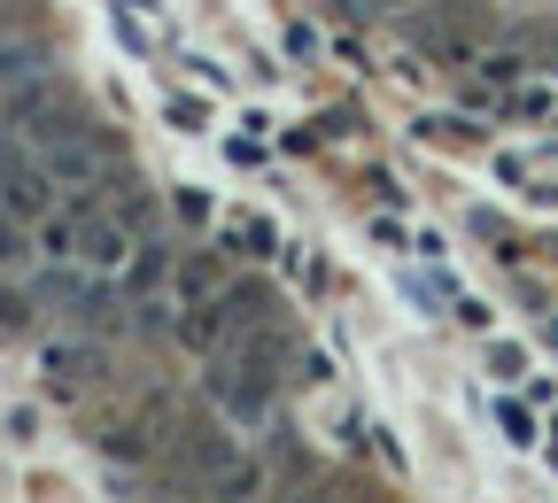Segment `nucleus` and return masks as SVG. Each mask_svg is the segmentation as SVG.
Listing matches in <instances>:
<instances>
[{
  "instance_id": "1",
  "label": "nucleus",
  "mask_w": 558,
  "mask_h": 503,
  "mask_svg": "<svg viewBox=\"0 0 558 503\" xmlns=\"http://www.w3.org/2000/svg\"><path fill=\"white\" fill-rule=\"evenodd\" d=\"M209 395H218V410H226L233 426H248V434H256V426H271V380H256L241 356H226V365L209 372Z\"/></svg>"
},
{
  "instance_id": "2",
  "label": "nucleus",
  "mask_w": 558,
  "mask_h": 503,
  "mask_svg": "<svg viewBox=\"0 0 558 503\" xmlns=\"http://www.w3.org/2000/svg\"><path fill=\"white\" fill-rule=\"evenodd\" d=\"M39 372H47L54 388H101V380H109V356H101V341L54 333V341L39 348Z\"/></svg>"
},
{
  "instance_id": "3",
  "label": "nucleus",
  "mask_w": 558,
  "mask_h": 503,
  "mask_svg": "<svg viewBox=\"0 0 558 503\" xmlns=\"http://www.w3.org/2000/svg\"><path fill=\"white\" fill-rule=\"evenodd\" d=\"M0 209H9V218H24V225H39L47 209H54V171H47L39 156H24L9 179H0Z\"/></svg>"
},
{
  "instance_id": "4",
  "label": "nucleus",
  "mask_w": 558,
  "mask_h": 503,
  "mask_svg": "<svg viewBox=\"0 0 558 503\" xmlns=\"http://www.w3.org/2000/svg\"><path fill=\"white\" fill-rule=\"evenodd\" d=\"M78 256H86V271H101V279H124V271H132V256H140V233H132L124 218H94Z\"/></svg>"
},
{
  "instance_id": "5",
  "label": "nucleus",
  "mask_w": 558,
  "mask_h": 503,
  "mask_svg": "<svg viewBox=\"0 0 558 503\" xmlns=\"http://www.w3.org/2000/svg\"><path fill=\"white\" fill-rule=\"evenodd\" d=\"M256 495H264V465H256L248 450L218 457V465H209V480H202V503H256Z\"/></svg>"
},
{
  "instance_id": "6",
  "label": "nucleus",
  "mask_w": 558,
  "mask_h": 503,
  "mask_svg": "<svg viewBox=\"0 0 558 503\" xmlns=\"http://www.w3.org/2000/svg\"><path fill=\"white\" fill-rule=\"evenodd\" d=\"M163 271H171V248L148 233V241H140V256H132V271H124V295H132V303H140V295H156Z\"/></svg>"
},
{
  "instance_id": "7",
  "label": "nucleus",
  "mask_w": 558,
  "mask_h": 503,
  "mask_svg": "<svg viewBox=\"0 0 558 503\" xmlns=\"http://www.w3.org/2000/svg\"><path fill=\"white\" fill-rule=\"evenodd\" d=\"M226 295V279H218V263H179V310H202V303H218Z\"/></svg>"
},
{
  "instance_id": "8",
  "label": "nucleus",
  "mask_w": 558,
  "mask_h": 503,
  "mask_svg": "<svg viewBox=\"0 0 558 503\" xmlns=\"http://www.w3.org/2000/svg\"><path fill=\"white\" fill-rule=\"evenodd\" d=\"M32 78H47V70H39V54H24V47H0V101H9L16 86H32Z\"/></svg>"
},
{
  "instance_id": "9",
  "label": "nucleus",
  "mask_w": 558,
  "mask_h": 503,
  "mask_svg": "<svg viewBox=\"0 0 558 503\" xmlns=\"http://www.w3.org/2000/svg\"><path fill=\"white\" fill-rule=\"evenodd\" d=\"M163 326H179L163 295H140V303H132V333H163Z\"/></svg>"
},
{
  "instance_id": "10",
  "label": "nucleus",
  "mask_w": 558,
  "mask_h": 503,
  "mask_svg": "<svg viewBox=\"0 0 558 503\" xmlns=\"http://www.w3.org/2000/svg\"><path fill=\"white\" fill-rule=\"evenodd\" d=\"M16 225H24V218H9V209H0V271L24 256V233H16Z\"/></svg>"
},
{
  "instance_id": "11",
  "label": "nucleus",
  "mask_w": 558,
  "mask_h": 503,
  "mask_svg": "<svg viewBox=\"0 0 558 503\" xmlns=\"http://www.w3.org/2000/svg\"><path fill=\"white\" fill-rule=\"evenodd\" d=\"M481 70H488V78H497V86H512V78H520V54H488Z\"/></svg>"
},
{
  "instance_id": "12",
  "label": "nucleus",
  "mask_w": 558,
  "mask_h": 503,
  "mask_svg": "<svg viewBox=\"0 0 558 503\" xmlns=\"http://www.w3.org/2000/svg\"><path fill=\"white\" fill-rule=\"evenodd\" d=\"M349 9H365V16H403L411 0H349Z\"/></svg>"
}]
</instances>
